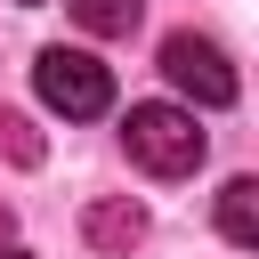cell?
Returning a JSON list of instances; mask_svg holds the SVG:
<instances>
[{"mask_svg": "<svg viewBox=\"0 0 259 259\" xmlns=\"http://www.w3.org/2000/svg\"><path fill=\"white\" fill-rule=\"evenodd\" d=\"M65 8H73V24H81V32H97V40L138 32V16H146V0H65Z\"/></svg>", "mask_w": 259, "mask_h": 259, "instance_id": "6", "label": "cell"}, {"mask_svg": "<svg viewBox=\"0 0 259 259\" xmlns=\"http://www.w3.org/2000/svg\"><path fill=\"white\" fill-rule=\"evenodd\" d=\"M219 227H227V243H259V186L251 178L219 186Z\"/></svg>", "mask_w": 259, "mask_h": 259, "instance_id": "5", "label": "cell"}, {"mask_svg": "<svg viewBox=\"0 0 259 259\" xmlns=\"http://www.w3.org/2000/svg\"><path fill=\"white\" fill-rule=\"evenodd\" d=\"M162 81L178 89V97H194V105H235V65H227V49L219 40H202V32H170L162 40Z\"/></svg>", "mask_w": 259, "mask_h": 259, "instance_id": "3", "label": "cell"}, {"mask_svg": "<svg viewBox=\"0 0 259 259\" xmlns=\"http://www.w3.org/2000/svg\"><path fill=\"white\" fill-rule=\"evenodd\" d=\"M32 89H40V105L65 113V121H97V113L113 105V65L89 57V49H40V57H32Z\"/></svg>", "mask_w": 259, "mask_h": 259, "instance_id": "1", "label": "cell"}, {"mask_svg": "<svg viewBox=\"0 0 259 259\" xmlns=\"http://www.w3.org/2000/svg\"><path fill=\"white\" fill-rule=\"evenodd\" d=\"M8 235H16V210H8V202H0V243H8Z\"/></svg>", "mask_w": 259, "mask_h": 259, "instance_id": "8", "label": "cell"}, {"mask_svg": "<svg viewBox=\"0 0 259 259\" xmlns=\"http://www.w3.org/2000/svg\"><path fill=\"white\" fill-rule=\"evenodd\" d=\"M0 154H8V162H40L32 121H24V113H8V105H0Z\"/></svg>", "mask_w": 259, "mask_h": 259, "instance_id": "7", "label": "cell"}, {"mask_svg": "<svg viewBox=\"0 0 259 259\" xmlns=\"http://www.w3.org/2000/svg\"><path fill=\"white\" fill-rule=\"evenodd\" d=\"M121 146H130V162L138 170H154V178H186L194 162H202V130H194V113L186 105H130V121H121Z\"/></svg>", "mask_w": 259, "mask_h": 259, "instance_id": "2", "label": "cell"}, {"mask_svg": "<svg viewBox=\"0 0 259 259\" xmlns=\"http://www.w3.org/2000/svg\"><path fill=\"white\" fill-rule=\"evenodd\" d=\"M0 259H24V251H16V243H0Z\"/></svg>", "mask_w": 259, "mask_h": 259, "instance_id": "9", "label": "cell"}, {"mask_svg": "<svg viewBox=\"0 0 259 259\" xmlns=\"http://www.w3.org/2000/svg\"><path fill=\"white\" fill-rule=\"evenodd\" d=\"M81 235H89L97 251H130V243L146 235V210H138L130 194H113V202H89V219H81Z\"/></svg>", "mask_w": 259, "mask_h": 259, "instance_id": "4", "label": "cell"}]
</instances>
